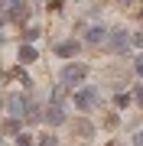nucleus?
Returning a JSON list of instances; mask_svg holds the SVG:
<instances>
[{
	"label": "nucleus",
	"mask_w": 143,
	"mask_h": 146,
	"mask_svg": "<svg viewBox=\"0 0 143 146\" xmlns=\"http://www.w3.org/2000/svg\"><path fill=\"white\" fill-rule=\"evenodd\" d=\"M94 104H98V91L94 88H81L78 94H75V107L78 110H91Z\"/></svg>",
	"instance_id": "4"
},
{
	"label": "nucleus",
	"mask_w": 143,
	"mask_h": 146,
	"mask_svg": "<svg viewBox=\"0 0 143 146\" xmlns=\"http://www.w3.org/2000/svg\"><path fill=\"white\" fill-rule=\"evenodd\" d=\"M16 146H33V140H29V136H20V143H16Z\"/></svg>",
	"instance_id": "14"
},
{
	"label": "nucleus",
	"mask_w": 143,
	"mask_h": 146,
	"mask_svg": "<svg viewBox=\"0 0 143 146\" xmlns=\"http://www.w3.org/2000/svg\"><path fill=\"white\" fill-rule=\"evenodd\" d=\"M43 146H59V143L52 140V136H43Z\"/></svg>",
	"instance_id": "15"
},
{
	"label": "nucleus",
	"mask_w": 143,
	"mask_h": 146,
	"mask_svg": "<svg viewBox=\"0 0 143 146\" xmlns=\"http://www.w3.org/2000/svg\"><path fill=\"white\" fill-rule=\"evenodd\" d=\"M3 130H7V133H16V130H20V123H16V117H13V120H7V127H3Z\"/></svg>",
	"instance_id": "11"
},
{
	"label": "nucleus",
	"mask_w": 143,
	"mask_h": 146,
	"mask_svg": "<svg viewBox=\"0 0 143 146\" xmlns=\"http://www.w3.org/2000/svg\"><path fill=\"white\" fill-rule=\"evenodd\" d=\"M133 46H143V33H133Z\"/></svg>",
	"instance_id": "13"
},
{
	"label": "nucleus",
	"mask_w": 143,
	"mask_h": 146,
	"mask_svg": "<svg viewBox=\"0 0 143 146\" xmlns=\"http://www.w3.org/2000/svg\"><path fill=\"white\" fill-rule=\"evenodd\" d=\"M10 16L13 20H26V13H29V7H26V0H10Z\"/></svg>",
	"instance_id": "6"
},
{
	"label": "nucleus",
	"mask_w": 143,
	"mask_h": 146,
	"mask_svg": "<svg viewBox=\"0 0 143 146\" xmlns=\"http://www.w3.org/2000/svg\"><path fill=\"white\" fill-rule=\"evenodd\" d=\"M75 52H78V42H59V55H75Z\"/></svg>",
	"instance_id": "9"
},
{
	"label": "nucleus",
	"mask_w": 143,
	"mask_h": 146,
	"mask_svg": "<svg viewBox=\"0 0 143 146\" xmlns=\"http://www.w3.org/2000/svg\"><path fill=\"white\" fill-rule=\"evenodd\" d=\"M137 75H140V78H143V55L137 58Z\"/></svg>",
	"instance_id": "17"
},
{
	"label": "nucleus",
	"mask_w": 143,
	"mask_h": 146,
	"mask_svg": "<svg viewBox=\"0 0 143 146\" xmlns=\"http://www.w3.org/2000/svg\"><path fill=\"white\" fill-rule=\"evenodd\" d=\"M39 39V29H26V42H36Z\"/></svg>",
	"instance_id": "12"
},
{
	"label": "nucleus",
	"mask_w": 143,
	"mask_h": 146,
	"mask_svg": "<svg viewBox=\"0 0 143 146\" xmlns=\"http://www.w3.org/2000/svg\"><path fill=\"white\" fill-rule=\"evenodd\" d=\"M85 75H88V68L78 65V62H72V65L62 68V81H65V84H78V81H85Z\"/></svg>",
	"instance_id": "3"
},
{
	"label": "nucleus",
	"mask_w": 143,
	"mask_h": 146,
	"mask_svg": "<svg viewBox=\"0 0 143 146\" xmlns=\"http://www.w3.org/2000/svg\"><path fill=\"white\" fill-rule=\"evenodd\" d=\"M111 146H120V143H111Z\"/></svg>",
	"instance_id": "21"
},
{
	"label": "nucleus",
	"mask_w": 143,
	"mask_h": 146,
	"mask_svg": "<svg viewBox=\"0 0 143 146\" xmlns=\"http://www.w3.org/2000/svg\"><path fill=\"white\" fill-rule=\"evenodd\" d=\"M133 146H143V130H140L137 136H133Z\"/></svg>",
	"instance_id": "16"
},
{
	"label": "nucleus",
	"mask_w": 143,
	"mask_h": 146,
	"mask_svg": "<svg viewBox=\"0 0 143 146\" xmlns=\"http://www.w3.org/2000/svg\"><path fill=\"white\" fill-rule=\"evenodd\" d=\"M137 101H140V104H143V88H137Z\"/></svg>",
	"instance_id": "18"
},
{
	"label": "nucleus",
	"mask_w": 143,
	"mask_h": 146,
	"mask_svg": "<svg viewBox=\"0 0 143 146\" xmlns=\"http://www.w3.org/2000/svg\"><path fill=\"white\" fill-rule=\"evenodd\" d=\"M107 46H111V52H127V49L133 46V36H127V29H114L111 33V39H107Z\"/></svg>",
	"instance_id": "1"
},
{
	"label": "nucleus",
	"mask_w": 143,
	"mask_h": 146,
	"mask_svg": "<svg viewBox=\"0 0 143 146\" xmlns=\"http://www.w3.org/2000/svg\"><path fill=\"white\" fill-rule=\"evenodd\" d=\"M75 130H78L81 136H88V133H91V123H88V120H78V123H75Z\"/></svg>",
	"instance_id": "10"
},
{
	"label": "nucleus",
	"mask_w": 143,
	"mask_h": 146,
	"mask_svg": "<svg viewBox=\"0 0 143 146\" xmlns=\"http://www.w3.org/2000/svg\"><path fill=\"white\" fill-rule=\"evenodd\" d=\"M107 39V29L104 26H91L88 29V42H91V46H98V42H104Z\"/></svg>",
	"instance_id": "7"
},
{
	"label": "nucleus",
	"mask_w": 143,
	"mask_h": 146,
	"mask_svg": "<svg viewBox=\"0 0 143 146\" xmlns=\"http://www.w3.org/2000/svg\"><path fill=\"white\" fill-rule=\"evenodd\" d=\"M46 120H49L52 127L65 123V110H62V104H55V101H52V104H49V110H46Z\"/></svg>",
	"instance_id": "5"
},
{
	"label": "nucleus",
	"mask_w": 143,
	"mask_h": 146,
	"mask_svg": "<svg viewBox=\"0 0 143 146\" xmlns=\"http://www.w3.org/2000/svg\"><path fill=\"white\" fill-rule=\"evenodd\" d=\"M0 7H3V0H0ZM0 23H3V10H0Z\"/></svg>",
	"instance_id": "20"
},
{
	"label": "nucleus",
	"mask_w": 143,
	"mask_h": 146,
	"mask_svg": "<svg viewBox=\"0 0 143 146\" xmlns=\"http://www.w3.org/2000/svg\"><path fill=\"white\" fill-rule=\"evenodd\" d=\"M20 62H23V65L36 62V49H33V46H23V49H20Z\"/></svg>",
	"instance_id": "8"
},
{
	"label": "nucleus",
	"mask_w": 143,
	"mask_h": 146,
	"mask_svg": "<svg viewBox=\"0 0 143 146\" xmlns=\"http://www.w3.org/2000/svg\"><path fill=\"white\" fill-rule=\"evenodd\" d=\"M29 101L23 98V94H10L7 98V110H10V117H29Z\"/></svg>",
	"instance_id": "2"
},
{
	"label": "nucleus",
	"mask_w": 143,
	"mask_h": 146,
	"mask_svg": "<svg viewBox=\"0 0 143 146\" xmlns=\"http://www.w3.org/2000/svg\"><path fill=\"white\" fill-rule=\"evenodd\" d=\"M130 3H133V0H120V7H130Z\"/></svg>",
	"instance_id": "19"
}]
</instances>
